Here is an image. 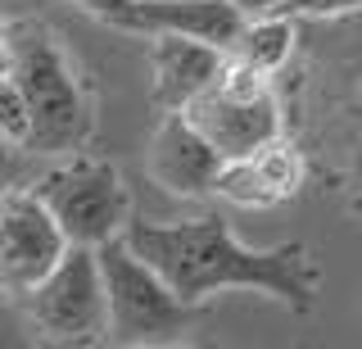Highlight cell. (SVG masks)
I'll use <instances>...</instances> for the list:
<instances>
[{
	"instance_id": "cell-1",
	"label": "cell",
	"mask_w": 362,
	"mask_h": 349,
	"mask_svg": "<svg viewBox=\"0 0 362 349\" xmlns=\"http://www.w3.org/2000/svg\"><path fill=\"white\" fill-rule=\"evenodd\" d=\"M122 241L186 304H204L218 290H258L294 313H313L322 290V268L303 241L249 250L231 236L222 213H199L181 222H141L132 213Z\"/></svg>"
},
{
	"instance_id": "cell-2",
	"label": "cell",
	"mask_w": 362,
	"mask_h": 349,
	"mask_svg": "<svg viewBox=\"0 0 362 349\" xmlns=\"http://www.w3.org/2000/svg\"><path fill=\"white\" fill-rule=\"evenodd\" d=\"M9 46H14V82L23 91L32 118V154H73L82 150L95 132V109L77 77L73 59L54 41V32L37 18H18L9 23Z\"/></svg>"
},
{
	"instance_id": "cell-3",
	"label": "cell",
	"mask_w": 362,
	"mask_h": 349,
	"mask_svg": "<svg viewBox=\"0 0 362 349\" xmlns=\"http://www.w3.org/2000/svg\"><path fill=\"white\" fill-rule=\"evenodd\" d=\"M95 258H100L105 304H109V331H105L109 345L122 349L181 345L190 341V331H199L204 309L181 299L122 236L95 245Z\"/></svg>"
},
{
	"instance_id": "cell-4",
	"label": "cell",
	"mask_w": 362,
	"mask_h": 349,
	"mask_svg": "<svg viewBox=\"0 0 362 349\" xmlns=\"http://www.w3.org/2000/svg\"><path fill=\"white\" fill-rule=\"evenodd\" d=\"M32 190L59 222L68 245H105L132 222V190L122 186L118 168L109 159L73 154V159L45 168Z\"/></svg>"
},
{
	"instance_id": "cell-5",
	"label": "cell",
	"mask_w": 362,
	"mask_h": 349,
	"mask_svg": "<svg viewBox=\"0 0 362 349\" xmlns=\"http://www.w3.org/2000/svg\"><path fill=\"white\" fill-rule=\"evenodd\" d=\"M18 299L28 318L59 345H95L109 331V304L95 245H68L59 263Z\"/></svg>"
},
{
	"instance_id": "cell-6",
	"label": "cell",
	"mask_w": 362,
	"mask_h": 349,
	"mask_svg": "<svg viewBox=\"0 0 362 349\" xmlns=\"http://www.w3.org/2000/svg\"><path fill=\"white\" fill-rule=\"evenodd\" d=\"M68 250V236L50 209L37 200L32 186H5L0 190V290L23 295L59 263Z\"/></svg>"
},
{
	"instance_id": "cell-7",
	"label": "cell",
	"mask_w": 362,
	"mask_h": 349,
	"mask_svg": "<svg viewBox=\"0 0 362 349\" xmlns=\"http://www.w3.org/2000/svg\"><path fill=\"white\" fill-rule=\"evenodd\" d=\"M195 127L204 132V141L222 154V159H249L258 145H267L272 137H281V114H276V96H235L222 82L204 86V91L181 109Z\"/></svg>"
},
{
	"instance_id": "cell-8",
	"label": "cell",
	"mask_w": 362,
	"mask_h": 349,
	"mask_svg": "<svg viewBox=\"0 0 362 349\" xmlns=\"http://www.w3.org/2000/svg\"><path fill=\"white\" fill-rule=\"evenodd\" d=\"M222 164L226 159L204 141V132L181 114V109L158 122V132L150 141V154H145V168H150L154 182L163 190H173V195H186V200L213 195Z\"/></svg>"
},
{
	"instance_id": "cell-9",
	"label": "cell",
	"mask_w": 362,
	"mask_h": 349,
	"mask_svg": "<svg viewBox=\"0 0 362 349\" xmlns=\"http://www.w3.org/2000/svg\"><path fill=\"white\" fill-rule=\"evenodd\" d=\"M150 64H154V105L177 114L204 86L218 82L226 50L209 46V41H195V37H177V32H154Z\"/></svg>"
},
{
	"instance_id": "cell-10",
	"label": "cell",
	"mask_w": 362,
	"mask_h": 349,
	"mask_svg": "<svg viewBox=\"0 0 362 349\" xmlns=\"http://www.w3.org/2000/svg\"><path fill=\"white\" fill-rule=\"evenodd\" d=\"M245 14L231 0H136L132 32H177V37L209 41L218 50H231V41L240 37Z\"/></svg>"
},
{
	"instance_id": "cell-11",
	"label": "cell",
	"mask_w": 362,
	"mask_h": 349,
	"mask_svg": "<svg viewBox=\"0 0 362 349\" xmlns=\"http://www.w3.org/2000/svg\"><path fill=\"white\" fill-rule=\"evenodd\" d=\"M290 50H294V23H290V14H254V18H245L240 37L231 41V50H226V55L272 77L281 64L290 59Z\"/></svg>"
},
{
	"instance_id": "cell-12",
	"label": "cell",
	"mask_w": 362,
	"mask_h": 349,
	"mask_svg": "<svg viewBox=\"0 0 362 349\" xmlns=\"http://www.w3.org/2000/svg\"><path fill=\"white\" fill-rule=\"evenodd\" d=\"M249 164H254V173H258V182H263L272 190V200H290L294 190H299L303 182V159H299V150H294L290 141H281V137H272L267 145H258L254 154H249Z\"/></svg>"
},
{
	"instance_id": "cell-13",
	"label": "cell",
	"mask_w": 362,
	"mask_h": 349,
	"mask_svg": "<svg viewBox=\"0 0 362 349\" xmlns=\"http://www.w3.org/2000/svg\"><path fill=\"white\" fill-rule=\"evenodd\" d=\"M213 195L231 200V205H240V209H267V205H276L272 190L258 182V173H254V164H249V159H226L222 173H218Z\"/></svg>"
},
{
	"instance_id": "cell-14",
	"label": "cell",
	"mask_w": 362,
	"mask_h": 349,
	"mask_svg": "<svg viewBox=\"0 0 362 349\" xmlns=\"http://www.w3.org/2000/svg\"><path fill=\"white\" fill-rule=\"evenodd\" d=\"M0 137L23 145V150H28V137H32V118H28V105H23V91L14 77H0Z\"/></svg>"
},
{
	"instance_id": "cell-15",
	"label": "cell",
	"mask_w": 362,
	"mask_h": 349,
	"mask_svg": "<svg viewBox=\"0 0 362 349\" xmlns=\"http://www.w3.org/2000/svg\"><path fill=\"white\" fill-rule=\"evenodd\" d=\"M362 0H281L276 14L290 18H335V14H354Z\"/></svg>"
},
{
	"instance_id": "cell-16",
	"label": "cell",
	"mask_w": 362,
	"mask_h": 349,
	"mask_svg": "<svg viewBox=\"0 0 362 349\" xmlns=\"http://www.w3.org/2000/svg\"><path fill=\"white\" fill-rule=\"evenodd\" d=\"M37 177H28V150L0 137V190L5 186H32Z\"/></svg>"
},
{
	"instance_id": "cell-17",
	"label": "cell",
	"mask_w": 362,
	"mask_h": 349,
	"mask_svg": "<svg viewBox=\"0 0 362 349\" xmlns=\"http://www.w3.org/2000/svg\"><path fill=\"white\" fill-rule=\"evenodd\" d=\"M73 5H82L86 14H95L100 23H109V28H122V32H132L136 0H73Z\"/></svg>"
},
{
	"instance_id": "cell-18",
	"label": "cell",
	"mask_w": 362,
	"mask_h": 349,
	"mask_svg": "<svg viewBox=\"0 0 362 349\" xmlns=\"http://www.w3.org/2000/svg\"><path fill=\"white\" fill-rule=\"evenodd\" d=\"M235 9H240L245 18H254V14H276L281 9V0H231Z\"/></svg>"
},
{
	"instance_id": "cell-19",
	"label": "cell",
	"mask_w": 362,
	"mask_h": 349,
	"mask_svg": "<svg viewBox=\"0 0 362 349\" xmlns=\"http://www.w3.org/2000/svg\"><path fill=\"white\" fill-rule=\"evenodd\" d=\"M14 73V46H9V23L0 18V77Z\"/></svg>"
}]
</instances>
